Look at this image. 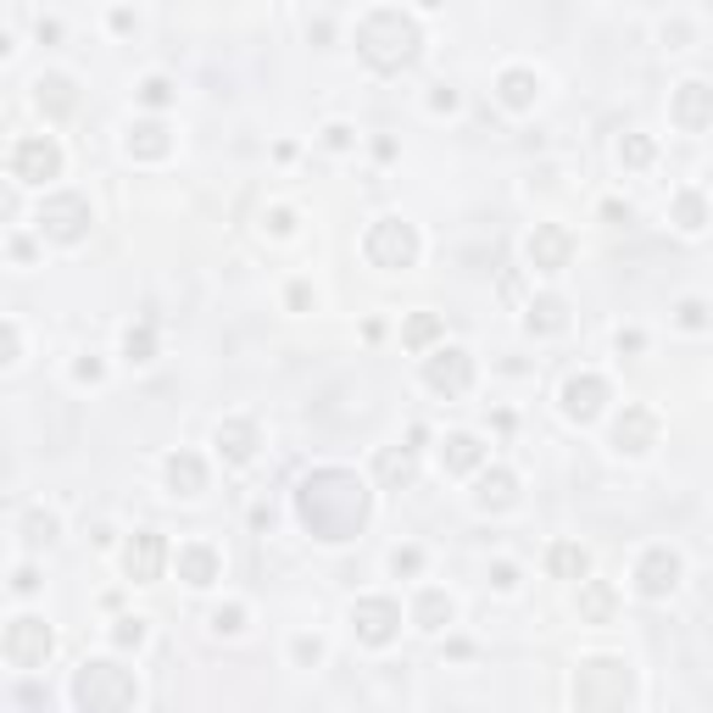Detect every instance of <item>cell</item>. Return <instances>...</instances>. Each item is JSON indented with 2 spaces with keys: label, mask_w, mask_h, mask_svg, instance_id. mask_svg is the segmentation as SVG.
Here are the masks:
<instances>
[{
  "label": "cell",
  "mask_w": 713,
  "mask_h": 713,
  "mask_svg": "<svg viewBox=\"0 0 713 713\" xmlns=\"http://www.w3.org/2000/svg\"><path fill=\"white\" fill-rule=\"evenodd\" d=\"M374 480H380V491H408L419 480V446H380Z\"/></svg>",
  "instance_id": "25"
},
{
  "label": "cell",
  "mask_w": 713,
  "mask_h": 713,
  "mask_svg": "<svg viewBox=\"0 0 713 713\" xmlns=\"http://www.w3.org/2000/svg\"><path fill=\"white\" fill-rule=\"evenodd\" d=\"M134 96H140V107H151V112H168L179 90H173V79H162V73H151V79H140V90H134Z\"/></svg>",
  "instance_id": "36"
},
{
  "label": "cell",
  "mask_w": 713,
  "mask_h": 713,
  "mask_svg": "<svg viewBox=\"0 0 713 713\" xmlns=\"http://www.w3.org/2000/svg\"><path fill=\"white\" fill-rule=\"evenodd\" d=\"M635 591L646 596V602H669L674 591H680V580H685V558L674 552V546H646L641 558H635Z\"/></svg>",
  "instance_id": "11"
},
{
  "label": "cell",
  "mask_w": 713,
  "mask_h": 713,
  "mask_svg": "<svg viewBox=\"0 0 713 713\" xmlns=\"http://www.w3.org/2000/svg\"><path fill=\"white\" fill-rule=\"evenodd\" d=\"M602 218H607V223H630V207H619V201H607V207H602Z\"/></svg>",
  "instance_id": "52"
},
{
  "label": "cell",
  "mask_w": 713,
  "mask_h": 713,
  "mask_svg": "<svg viewBox=\"0 0 713 713\" xmlns=\"http://www.w3.org/2000/svg\"><path fill=\"white\" fill-rule=\"evenodd\" d=\"M123 363H129V369L157 363V329H151V323H129V329H123Z\"/></svg>",
  "instance_id": "33"
},
{
  "label": "cell",
  "mask_w": 713,
  "mask_h": 713,
  "mask_svg": "<svg viewBox=\"0 0 713 713\" xmlns=\"http://www.w3.org/2000/svg\"><path fill=\"white\" fill-rule=\"evenodd\" d=\"M0 329H7V356H0V363H7V369H18V363H23V329H18V318H7Z\"/></svg>",
  "instance_id": "42"
},
{
  "label": "cell",
  "mask_w": 713,
  "mask_h": 713,
  "mask_svg": "<svg viewBox=\"0 0 713 713\" xmlns=\"http://www.w3.org/2000/svg\"><path fill=\"white\" fill-rule=\"evenodd\" d=\"M669 223H674L680 234H702V229L713 223L707 195H702V190H674V201H669Z\"/></svg>",
  "instance_id": "29"
},
{
  "label": "cell",
  "mask_w": 713,
  "mask_h": 713,
  "mask_svg": "<svg viewBox=\"0 0 713 713\" xmlns=\"http://www.w3.org/2000/svg\"><path fill=\"white\" fill-rule=\"evenodd\" d=\"M107 380V363H101V356L90 351V356H79V363H73V385H101Z\"/></svg>",
  "instance_id": "41"
},
{
  "label": "cell",
  "mask_w": 713,
  "mask_h": 713,
  "mask_svg": "<svg viewBox=\"0 0 713 713\" xmlns=\"http://www.w3.org/2000/svg\"><path fill=\"white\" fill-rule=\"evenodd\" d=\"M18 530H23V541H29L34 552H40V546H57V541H62V519H57L51 508H29Z\"/></svg>",
  "instance_id": "32"
},
{
  "label": "cell",
  "mask_w": 713,
  "mask_h": 713,
  "mask_svg": "<svg viewBox=\"0 0 713 713\" xmlns=\"http://www.w3.org/2000/svg\"><path fill=\"white\" fill-rule=\"evenodd\" d=\"M107 23H112V34H140V18H134L129 7H112V18H107Z\"/></svg>",
  "instance_id": "49"
},
{
  "label": "cell",
  "mask_w": 713,
  "mask_h": 713,
  "mask_svg": "<svg viewBox=\"0 0 713 713\" xmlns=\"http://www.w3.org/2000/svg\"><path fill=\"white\" fill-rule=\"evenodd\" d=\"M51 40H62V23L57 18H40V46H51Z\"/></svg>",
  "instance_id": "51"
},
{
  "label": "cell",
  "mask_w": 713,
  "mask_h": 713,
  "mask_svg": "<svg viewBox=\"0 0 713 713\" xmlns=\"http://www.w3.org/2000/svg\"><path fill=\"white\" fill-rule=\"evenodd\" d=\"M674 323H680L685 334H707V329H713V307H707L702 295H685V301H674Z\"/></svg>",
  "instance_id": "35"
},
{
  "label": "cell",
  "mask_w": 713,
  "mask_h": 713,
  "mask_svg": "<svg viewBox=\"0 0 713 713\" xmlns=\"http://www.w3.org/2000/svg\"><path fill=\"white\" fill-rule=\"evenodd\" d=\"M363 257H369L374 268H385V273L413 268V262L424 257L419 223H408V218H374V223H369V234H363Z\"/></svg>",
  "instance_id": "5"
},
{
  "label": "cell",
  "mask_w": 713,
  "mask_h": 713,
  "mask_svg": "<svg viewBox=\"0 0 713 713\" xmlns=\"http://www.w3.org/2000/svg\"><path fill=\"white\" fill-rule=\"evenodd\" d=\"M441 334H446L441 312H413V318L402 323V345H408V351H419V356H424V351H435V340H441Z\"/></svg>",
  "instance_id": "31"
},
{
  "label": "cell",
  "mask_w": 713,
  "mask_h": 713,
  "mask_svg": "<svg viewBox=\"0 0 713 713\" xmlns=\"http://www.w3.org/2000/svg\"><path fill=\"white\" fill-rule=\"evenodd\" d=\"M613 345H619V356H635V351H646V334L641 329H619Z\"/></svg>",
  "instance_id": "47"
},
{
  "label": "cell",
  "mask_w": 713,
  "mask_h": 713,
  "mask_svg": "<svg viewBox=\"0 0 713 713\" xmlns=\"http://www.w3.org/2000/svg\"><path fill=\"white\" fill-rule=\"evenodd\" d=\"M491 585L496 591H519V563H491Z\"/></svg>",
  "instance_id": "48"
},
{
  "label": "cell",
  "mask_w": 713,
  "mask_h": 713,
  "mask_svg": "<svg viewBox=\"0 0 713 713\" xmlns=\"http://www.w3.org/2000/svg\"><path fill=\"white\" fill-rule=\"evenodd\" d=\"M519 496L524 491H519V474L513 469H502V463L496 469H480V480H474V508L480 513H513Z\"/></svg>",
  "instance_id": "21"
},
{
  "label": "cell",
  "mask_w": 713,
  "mask_h": 713,
  "mask_svg": "<svg viewBox=\"0 0 713 713\" xmlns=\"http://www.w3.org/2000/svg\"><path fill=\"white\" fill-rule=\"evenodd\" d=\"M424 385L441 396V402H463L474 391V356L463 345H435L424 351Z\"/></svg>",
  "instance_id": "9"
},
{
  "label": "cell",
  "mask_w": 713,
  "mask_h": 713,
  "mask_svg": "<svg viewBox=\"0 0 713 713\" xmlns=\"http://www.w3.org/2000/svg\"><path fill=\"white\" fill-rule=\"evenodd\" d=\"M652 162H657V140H652V134H635V129L619 134V168H635V173H641V168H652Z\"/></svg>",
  "instance_id": "34"
},
{
  "label": "cell",
  "mask_w": 713,
  "mask_h": 713,
  "mask_svg": "<svg viewBox=\"0 0 713 713\" xmlns=\"http://www.w3.org/2000/svg\"><path fill=\"white\" fill-rule=\"evenodd\" d=\"M569 696H574L580 713H619V707L635 702V669L624 657H585L574 669Z\"/></svg>",
  "instance_id": "4"
},
{
  "label": "cell",
  "mask_w": 713,
  "mask_h": 713,
  "mask_svg": "<svg viewBox=\"0 0 713 713\" xmlns=\"http://www.w3.org/2000/svg\"><path fill=\"white\" fill-rule=\"evenodd\" d=\"M607 402H613V385H607L602 374H591V369H585V374H569V380H563V391H558L563 419H569V424H580V430H585V424H596V419L607 413Z\"/></svg>",
  "instance_id": "12"
},
{
  "label": "cell",
  "mask_w": 713,
  "mask_h": 713,
  "mask_svg": "<svg viewBox=\"0 0 713 713\" xmlns=\"http://www.w3.org/2000/svg\"><path fill=\"white\" fill-rule=\"evenodd\" d=\"M323 652H329L323 635H290V663H295V669H318Z\"/></svg>",
  "instance_id": "38"
},
{
  "label": "cell",
  "mask_w": 713,
  "mask_h": 713,
  "mask_svg": "<svg viewBox=\"0 0 713 713\" xmlns=\"http://www.w3.org/2000/svg\"><path fill=\"white\" fill-rule=\"evenodd\" d=\"M212 446H218L223 469H251L262 452V430H257V419H223L212 430Z\"/></svg>",
  "instance_id": "17"
},
{
  "label": "cell",
  "mask_w": 713,
  "mask_h": 713,
  "mask_svg": "<svg viewBox=\"0 0 713 713\" xmlns=\"http://www.w3.org/2000/svg\"><path fill=\"white\" fill-rule=\"evenodd\" d=\"M458 107H463V96H458L452 84H435V96H430V112H446V118H452Z\"/></svg>",
  "instance_id": "44"
},
{
  "label": "cell",
  "mask_w": 713,
  "mask_h": 713,
  "mask_svg": "<svg viewBox=\"0 0 713 713\" xmlns=\"http://www.w3.org/2000/svg\"><path fill=\"white\" fill-rule=\"evenodd\" d=\"M669 123H674L680 134H707V129H713V84H707V79L674 84V96H669Z\"/></svg>",
  "instance_id": "14"
},
{
  "label": "cell",
  "mask_w": 713,
  "mask_h": 713,
  "mask_svg": "<svg viewBox=\"0 0 713 713\" xmlns=\"http://www.w3.org/2000/svg\"><path fill=\"white\" fill-rule=\"evenodd\" d=\"M68 702L79 713H123V707H140V680L129 669H118L112 657H84L73 669Z\"/></svg>",
  "instance_id": "3"
},
{
  "label": "cell",
  "mask_w": 713,
  "mask_h": 713,
  "mask_svg": "<svg viewBox=\"0 0 713 713\" xmlns=\"http://www.w3.org/2000/svg\"><path fill=\"white\" fill-rule=\"evenodd\" d=\"M168 563H173V552H168L162 530H134V535H129V546H123V574H129L134 585H157Z\"/></svg>",
  "instance_id": "16"
},
{
  "label": "cell",
  "mask_w": 713,
  "mask_h": 713,
  "mask_svg": "<svg viewBox=\"0 0 713 713\" xmlns=\"http://www.w3.org/2000/svg\"><path fill=\"white\" fill-rule=\"evenodd\" d=\"M262 223H268V229H273L279 240H284V234H295V212H290V207H273V212H268Z\"/></svg>",
  "instance_id": "46"
},
{
  "label": "cell",
  "mask_w": 713,
  "mask_h": 713,
  "mask_svg": "<svg viewBox=\"0 0 713 713\" xmlns=\"http://www.w3.org/2000/svg\"><path fill=\"white\" fill-rule=\"evenodd\" d=\"M34 107L46 112V123H62V118H73V107H79V84H73L68 73H40V79H34Z\"/></svg>",
  "instance_id": "24"
},
{
  "label": "cell",
  "mask_w": 713,
  "mask_h": 713,
  "mask_svg": "<svg viewBox=\"0 0 713 713\" xmlns=\"http://www.w3.org/2000/svg\"><path fill=\"white\" fill-rule=\"evenodd\" d=\"M524 262H530V273L558 279V273L574 262V234H569L563 223H535L530 240H524Z\"/></svg>",
  "instance_id": "13"
},
{
  "label": "cell",
  "mask_w": 713,
  "mask_h": 713,
  "mask_svg": "<svg viewBox=\"0 0 713 713\" xmlns=\"http://www.w3.org/2000/svg\"><path fill=\"white\" fill-rule=\"evenodd\" d=\"M123 151H129L134 162H162V157H173V129H168L162 118H140V123H129Z\"/></svg>",
  "instance_id": "23"
},
{
  "label": "cell",
  "mask_w": 713,
  "mask_h": 713,
  "mask_svg": "<svg viewBox=\"0 0 713 713\" xmlns=\"http://www.w3.org/2000/svg\"><path fill=\"white\" fill-rule=\"evenodd\" d=\"M7 251H12V262H29V257H34V245H29V240H23V234H18V240H12V245H7Z\"/></svg>",
  "instance_id": "53"
},
{
  "label": "cell",
  "mask_w": 713,
  "mask_h": 713,
  "mask_svg": "<svg viewBox=\"0 0 713 713\" xmlns=\"http://www.w3.org/2000/svg\"><path fill=\"white\" fill-rule=\"evenodd\" d=\"M413 7H424V12H441V7H446V0H413Z\"/></svg>",
  "instance_id": "55"
},
{
  "label": "cell",
  "mask_w": 713,
  "mask_h": 713,
  "mask_svg": "<svg viewBox=\"0 0 713 713\" xmlns=\"http://www.w3.org/2000/svg\"><path fill=\"white\" fill-rule=\"evenodd\" d=\"M351 46H356V57H363L374 73L396 79V73L419 68V57H424V29H419V18H408L402 7H374L363 23H356Z\"/></svg>",
  "instance_id": "2"
},
{
  "label": "cell",
  "mask_w": 713,
  "mask_h": 713,
  "mask_svg": "<svg viewBox=\"0 0 713 713\" xmlns=\"http://www.w3.org/2000/svg\"><path fill=\"white\" fill-rule=\"evenodd\" d=\"M351 635L363 646H391L402 635V602L396 596H356L351 602Z\"/></svg>",
  "instance_id": "10"
},
{
  "label": "cell",
  "mask_w": 713,
  "mask_h": 713,
  "mask_svg": "<svg viewBox=\"0 0 713 713\" xmlns=\"http://www.w3.org/2000/svg\"><path fill=\"white\" fill-rule=\"evenodd\" d=\"M541 73L535 68H502L496 73V101L508 107V112H535L541 107Z\"/></svg>",
  "instance_id": "22"
},
{
  "label": "cell",
  "mask_w": 713,
  "mask_h": 713,
  "mask_svg": "<svg viewBox=\"0 0 713 713\" xmlns=\"http://www.w3.org/2000/svg\"><path fill=\"white\" fill-rule=\"evenodd\" d=\"M51 652H57V630H51L40 613H18V619H7V635H0V657H7L18 674L46 669V663H51Z\"/></svg>",
  "instance_id": "6"
},
{
  "label": "cell",
  "mask_w": 713,
  "mask_h": 713,
  "mask_svg": "<svg viewBox=\"0 0 713 713\" xmlns=\"http://www.w3.org/2000/svg\"><path fill=\"white\" fill-rule=\"evenodd\" d=\"M424 635H441V630H452V619H458V602L441 591V585H424L419 591V602H413V613H408Z\"/></svg>",
  "instance_id": "28"
},
{
  "label": "cell",
  "mask_w": 713,
  "mask_h": 713,
  "mask_svg": "<svg viewBox=\"0 0 713 713\" xmlns=\"http://www.w3.org/2000/svg\"><path fill=\"white\" fill-rule=\"evenodd\" d=\"M90 223H96V212H90V201H84L79 190H57V195H46L40 212H34V229H40V240H51V245H79V240L90 234Z\"/></svg>",
  "instance_id": "7"
},
{
  "label": "cell",
  "mask_w": 713,
  "mask_h": 713,
  "mask_svg": "<svg viewBox=\"0 0 713 713\" xmlns=\"http://www.w3.org/2000/svg\"><path fill=\"white\" fill-rule=\"evenodd\" d=\"M312 301H318V295H312V284H307V279H295V284L284 290V307H290V312H307Z\"/></svg>",
  "instance_id": "45"
},
{
  "label": "cell",
  "mask_w": 713,
  "mask_h": 713,
  "mask_svg": "<svg viewBox=\"0 0 713 713\" xmlns=\"http://www.w3.org/2000/svg\"><path fill=\"white\" fill-rule=\"evenodd\" d=\"M7 168H12V179L29 184V190L57 184V179H62V145H57V134H23V140L12 145Z\"/></svg>",
  "instance_id": "8"
},
{
  "label": "cell",
  "mask_w": 713,
  "mask_h": 713,
  "mask_svg": "<svg viewBox=\"0 0 713 713\" xmlns=\"http://www.w3.org/2000/svg\"><path fill=\"white\" fill-rule=\"evenodd\" d=\"M323 145H329V151H340V157H345V151H351V145H356V129H351V123H329V129H323Z\"/></svg>",
  "instance_id": "43"
},
{
  "label": "cell",
  "mask_w": 713,
  "mask_h": 713,
  "mask_svg": "<svg viewBox=\"0 0 713 713\" xmlns=\"http://www.w3.org/2000/svg\"><path fill=\"white\" fill-rule=\"evenodd\" d=\"M657 413L652 408H641V402H630L619 419H613V435H607V446L619 452V458H646L652 446H657Z\"/></svg>",
  "instance_id": "15"
},
{
  "label": "cell",
  "mask_w": 713,
  "mask_h": 713,
  "mask_svg": "<svg viewBox=\"0 0 713 713\" xmlns=\"http://www.w3.org/2000/svg\"><path fill=\"white\" fill-rule=\"evenodd\" d=\"M173 569H179V580H184L190 591H207V585L223 580V552H218L212 541H184V546L173 552Z\"/></svg>",
  "instance_id": "18"
},
{
  "label": "cell",
  "mask_w": 713,
  "mask_h": 713,
  "mask_svg": "<svg viewBox=\"0 0 713 713\" xmlns=\"http://www.w3.org/2000/svg\"><path fill=\"white\" fill-rule=\"evenodd\" d=\"M212 635H245V607L240 602H223L212 613Z\"/></svg>",
  "instance_id": "39"
},
{
  "label": "cell",
  "mask_w": 713,
  "mask_h": 713,
  "mask_svg": "<svg viewBox=\"0 0 713 713\" xmlns=\"http://www.w3.org/2000/svg\"><path fill=\"white\" fill-rule=\"evenodd\" d=\"M369 513H374V491H369L363 474L345 469V463H323V469H312L295 485V519L323 546L356 541V535L369 530Z\"/></svg>",
  "instance_id": "1"
},
{
  "label": "cell",
  "mask_w": 713,
  "mask_h": 713,
  "mask_svg": "<svg viewBox=\"0 0 713 713\" xmlns=\"http://www.w3.org/2000/svg\"><path fill=\"white\" fill-rule=\"evenodd\" d=\"M419 569H424V546H396V552H391V574H396V580H413Z\"/></svg>",
  "instance_id": "40"
},
{
  "label": "cell",
  "mask_w": 713,
  "mask_h": 713,
  "mask_svg": "<svg viewBox=\"0 0 713 713\" xmlns=\"http://www.w3.org/2000/svg\"><path fill=\"white\" fill-rule=\"evenodd\" d=\"M574 613H580V624H613V613H619V591L607 585V580H580V596H574Z\"/></svg>",
  "instance_id": "27"
},
{
  "label": "cell",
  "mask_w": 713,
  "mask_h": 713,
  "mask_svg": "<svg viewBox=\"0 0 713 713\" xmlns=\"http://www.w3.org/2000/svg\"><path fill=\"white\" fill-rule=\"evenodd\" d=\"M162 485H168V496L195 502V496L207 491V463H201L190 446H179V452H168V458H162Z\"/></svg>",
  "instance_id": "19"
},
{
  "label": "cell",
  "mask_w": 713,
  "mask_h": 713,
  "mask_svg": "<svg viewBox=\"0 0 713 713\" xmlns=\"http://www.w3.org/2000/svg\"><path fill=\"white\" fill-rule=\"evenodd\" d=\"M569 329V301L563 295H535L530 307H524V334H535V340H552V334H563Z\"/></svg>",
  "instance_id": "26"
},
{
  "label": "cell",
  "mask_w": 713,
  "mask_h": 713,
  "mask_svg": "<svg viewBox=\"0 0 713 713\" xmlns=\"http://www.w3.org/2000/svg\"><path fill=\"white\" fill-rule=\"evenodd\" d=\"M546 574H552V580H585V574H591V552H585L580 541H552Z\"/></svg>",
  "instance_id": "30"
},
{
  "label": "cell",
  "mask_w": 713,
  "mask_h": 713,
  "mask_svg": "<svg viewBox=\"0 0 713 713\" xmlns=\"http://www.w3.org/2000/svg\"><path fill=\"white\" fill-rule=\"evenodd\" d=\"M374 157L380 162H396V140H374Z\"/></svg>",
  "instance_id": "54"
},
{
  "label": "cell",
  "mask_w": 713,
  "mask_h": 713,
  "mask_svg": "<svg viewBox=\"0 0 713 713\" xmlns=\"http://www.w3.org/2000/svg\"><path fill=\"white\" fill-rule=\"evenodd\" d=\"M435 458H441V474L469 480V474H480V469H485V441H480V435H469V430H452V435L435 446Z\"/></svg>",
  "instance_id": "20"
},
{
  "label": "cell",
  "mask_w": 713,
  "mask_h": 713,
  "mask_svg": "<svg viewBox=\"0 0 713 713\" xmlns=\"http://www.w3.org/2000/svg\"><path fill=\"white\" fill-rule=\"evenodd\" d=\"M145 635H151V624H145L140 613H129V619H118V624H112V646H118V652H140V646H145Z\"/></svg>",
  "instance_id": "37"
},
{
  "label": "cell",
  "mask_w": 713,
  "mask_h": 713,
  "mask_svg": "<svg viewBox=\"0 0 713 713\" xmlns=\"http://www.w3.org/2000/svg\"><path fill=\"white\" fill-rule=\"evenodd\" d=\"M12 591H18V596H34V591H40V569H29V563H23V569L12 574Z\"/></svg>",
  "instance_id": "50"
}]
</instances>
